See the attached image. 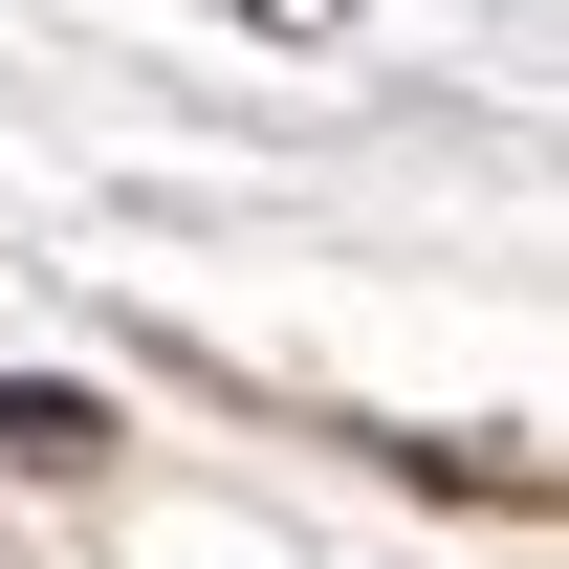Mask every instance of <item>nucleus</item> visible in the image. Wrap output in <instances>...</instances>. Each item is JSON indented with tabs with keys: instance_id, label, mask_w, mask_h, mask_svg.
Masks as SVG:
<instances>
[{
	"instance_id": "1",
	"label": "nucleus",
	"mask_w": 569,
	"mask_h": 569,
	"mask_svg": "<svg viewBox=\"0 0 569 569\" xmlns=\"http://www.w3.org/2000/svg\"><path fill=\"white\" fill-rule=\"evenodd\" d=\"M0 460H44V482H88V460H110V417H88V395H0Z\"/></svg>"
}]
</instances>
